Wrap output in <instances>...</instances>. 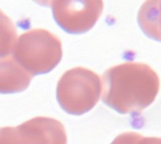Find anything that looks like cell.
Masks as SVG:
<instances>
[{
  "instance_id": "obj_8",
  "label": "cell",
  "mask_w": 161,
  "mask_h": 144,
  "mask_svg": "<svg viewBox=\"0 0 161 144\" xmlns=\"http://www.w3.org/2000/svg\"><path fill=\"white\" fill-rule=\"evenodd\" d=\"M142 136L136 132H125L119 135L111 144H137Z\"/></svg>"
},
{
  "instance_id": "obj_3",
  "label": "cell",
  "mask_w": 161,
  "mask_h": 144,
  "mask_svg": "<svg viewBox=\"0 0 161 144\" xmlns=\"http://www.w3.org/2000/svg\"><path fill=\"white\" fill-rule=\"evenodd\" d=\"M15 130L19 144H67L64 125L52 118H33Z\"/></svg>"
},
{
  "instance_id": "obj_4",
  "label": "cell",
  "mask_w": 161,
  "mask_h": 144,
  "mask_svg": "<svg viewBox=\"0 0 161 144\" xmlns=\"http://www.w3.org/2000/svg\"><path fill=\"white\" fill-rule=\"evenodd\" d=\"M65 29L73 33L90 30L103 11V0H68Z\"/></svg>"
},
{
  "instance_id": "obj_6",
  "label": "cell",
  "mask_w": 161,
  "mask_h": 144,
  "mask_svg": "<svg viewBox=\"0 0 161 144\" xmlns=\"http://www.w3.org/2000/svg\"><path fill=\"white\" fill-rule=\"evenodd\" d=\"M31 76L25 72L8 65H0V93H13L27 88Z\"/></svg>"
},
{
  "instance_id": "obj_7",
  "label": "cell",
  "mask_w": 161,
  "mask_h": 144,
  "mask_svg": "<svg viewBox=\"0 0 161 144\" xmlns=\"http://www.w3.org/2000/svg\"><path fill=\"white\" fill-rule=\"evenodd\" d=\"M0 144H19L14 127L0 128Z\"/></svg>"
},
{
  "instance_id": "obj_5",
  "label": "cell",
  "mask_w": 161,
  "mask_h": 144,
  "mask_svg": "<svg viewBox=\"0 0 161 144\" xmlns=\"http://www.w3.org/2000/svg\"><path fill=\"white\" fill-rule=\"evenodd\" d=\"M138 23L147 37L161 42V0H146L138 12Z\"/></svg>"
},
{
  "instance_id": "obj_1",
  "label": "cell",
  "mask_w": 161,
  "mask_h": 144,
  "mask_svg": "<svg viewBox=\"0 0 161 144\" xmlns=\"http://www.w3.org/2000/svg\"><path fill=\"white\" fill-rule=\"evenodd\" d=\"M159 89L157 72L142 62L121 63L102 76V100L121 114L141 113L155 102Z\"/></svg>"
},
{
  "instance_id": "obj_9",
  "label": "cell",
  "mask_w": 161,
  "mask_h": 144,
  "mask_svg": "<svg viewBox=\"0 0 161 144\" xmlns=\"http://www.w3.org/2000/svg\"><path fill=\"white\" fill-rule=\"evenodd\" d=\"M137 144H161V138H155V137H150V138H143L142 137Z\"/></svg>"
},
{
  "instance_id": "obj_2",
  "label": "cell",
  "mask_w": 161,
  "mask_h": 144,
  "mask_svg": "<svg viewBox=\"0 0 161 144\" xmlns=\"http://www.w3.org/2000/svg\"><path fill=\"white\" fill-rule=\"evenodd\" d=\"M100 77L91 70L76 68L67 72L59 80L57 98L69 114L82 115L98 103L101 94Z\"/></svg>"
}]
</instances>
